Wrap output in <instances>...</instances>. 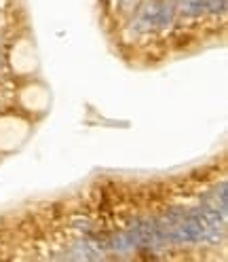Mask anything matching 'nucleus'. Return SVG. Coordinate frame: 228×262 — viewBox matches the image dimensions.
I'll return each mask as SVG.
<instances>
[{"label":"nucleus","instance_id":"nucleus-1","mask_svg":"<svg viewBox=\"0 0 228 262\" xmlns=\"http://www.w3.org/2000/svg\"><path fill=\"white\" fill-rule=\"evenodd\" d=\"M72 250H74V252L68 256V258H72V260H97V258H102L100 248H95V245L89 243V241L76 243Z\"/></svg>","mask_w":228,"mask_h":262},{"label":"nucleus","instance_id":"nucleus-2","mask_svg":"<svg viewBox=\"0 0 228 262\" xmlns=\"http://www.w3.org/2000/svg\"><path fill=\"white\" fill-rule=\"evenodd\" d=\"M205 9V0H184L182 3V11L186 15H199Z\"/></svg>","mask_w":228,"mask_h":262},{"label":"nucleus","instance_id":"nucleus-3","mask_svg":"<svg viewBox=\"0 0 228 262\" xmlns=\"http://www.w3.org/2000/svg\"><path fill=\"white\" fill-rule=\"evenodd\" d=\"M171 17H173L171 9H169V7H163L161 11H156L154 24H156V26H167V24H171Z\"/></svg>","mask_w":228,"mask_h":262}]
</instances>
